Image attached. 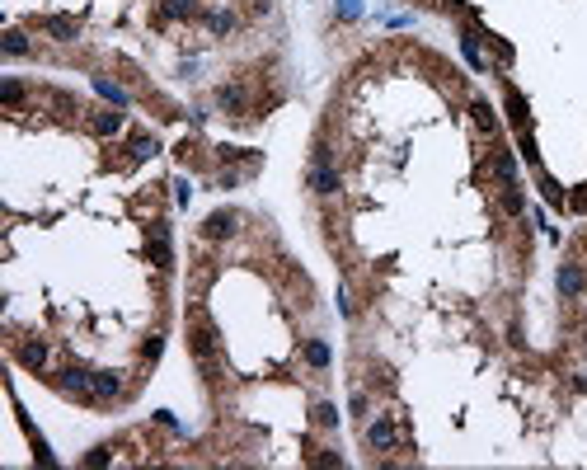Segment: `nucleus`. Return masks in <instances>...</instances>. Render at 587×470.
I'll use <instances>...</instances> for the list:
<instances>
[{
	"instance_id": "obj_30",
	"label": "nucleus",
	"mask_w": 587,
	"mask_h": 470,
	"mask_svg": "<svg viewBox=\"0 0 587 470\" xmlns=\"http://www.w3.org/2000/svg\"><path fill=\"white\" fill-rule=\"evenodd\" d=\"M456 5H465V0H456Z\"/></svg>"
},
{
	"instance_id": "obj_21",
	"label": "nucleus",
	"mask_w": 587,
	"mask_h": 470,
	"mask_svg": "<svg viewBox=\"0 0 587 470\" xmlns=\"http://www.w3.org/2000/svg\"><path fill=\"white\" fill-rule=\"evenodd\" d=\"M0 99H5V104L15 109L19 99H24V85H19V80H10V76H5V80H0Z\"/></svg>"
},
{
	"instance_id": "obj_8",
	"label": "nucleus",
	"mask_w": 587,
	"mask_h": 470,
	"mask_svg": "<svg viewBox=\"0 0 587 470\" xmlns=\"http://www.w3.org/2000/svg\"><path fill=\"white\" fill-rule=\"evenodd\" d=\"M123 395V372H94V400H118Z\"/></svg>"
},
{
	"instance_id": "obj_1",
	"label": "nucleus",
	"mask_w": 587,
	"mask_h": 470,
	"mask_svg": "<svg viewBox=\"0 0 587 470\" xmlns=\"http://www.w3.org/2000/svg\"><path fill=\"white\" fill-rule=\"evenodd\" d=\"M188 353L198 358V367L212 376V381L221 376V358H217V353H221V334H217V325H212L198 306H193V325H188Z\"/></svg>"
},
{
	"instance_id": "obj_17",
	"label": "nucleus",
	"mask_w": 587,
	"mask_h": 470,
	"mask_svg": "<svg viewBox=\"0 0 587 470\" xmlns=\"http://www.w3.org/2000/svg\"><path fill=\"white\" fill-rule=\"evenodd\" d=\"M470 113H475V123L484 127V132H494V127H498L494 109H489V99H475V104H470Z\"/></svg>"
},
{
	"instance_id": "obj_5",
	"label": "nucleus",
	"mask_w": 587,
	"mask_h": 470,
	"mask_svg": "<svg viewBox=\"0 0 587 470\" xmlns=\"http://www.w3.org/2000/svg\"><path fill=\"white\" fill-rule=\"evenodd\" d=\"M151 259H155V268H174L170 226H165V221H155V226H151Z\"/></svg>"
},
{
	"instance_id": "obj_19",
	"label": "nucleus",
	"mask_w": 587,
	"mask_h": 470,
	"mask_svg": "<svg viewBox=\"0 0 587 470\" xmlns=\"http://www.w3.org/2000/svg\"><path fill=\"white\" fill-rule=\"evenodd\" d=\"M461 52L470 66H484V57H479V33H461Z\"/></svg>"
},
{
	"instance_id": "obj_29",
	"label": "nucleus",
	"mask_w": 587,
	"mask_h": 470,
	"mask_svg": "<svg viewBox=\"0 0 587 470\" xmlns=\"http://www.w3.org/2000/svg\"><path fill=\"white\" fill-rule=\"evenodd\" d=\"M310 461H315V466H343V456L334 452V447H325V452H315Z\"/></svg>"
},
{
	"instance_id": "obj_18",
	"label": "nucleus",
	"mask_w": 587,
	"mask_h": 470,
	"mask_svg": "<svg viewBox=\"0 0 587 470\" xmlns=\"http://www.w3.org/2000/svg\"><path fill=\"white\" fill-rule=\"evenodd\" d=\"M207 24H212V33H231L235 29V10H212V15H207Z\"/></svg>"
},
{
	"instance_id": "obj_4",
	"label": "nucleus",
	"mask_w": 587,
	"mask_h": 470,
	"mask_svg": "<svg viewBox=\"0 0 587 470\" xmlns=\"http://www.w3.org/2000/svg\"><path fill=\"white\" fill-rule=\"evenodd\" d=\"M235 231H240V212H231V207L212 212V217H207V226H202V235H207V240H231Z\"/></svg>"
},
{
	"instance_id": "obj_10",
	"label": "nucleus",
	"mask_w": 587,
	"mask_h": 470,
	"mask_svg": "<svg viewBox=\"0 0 587 470\" xmlns=\"http://www.w3.org/2000/svg\"><path fill=\"white\" fill-rule=\"evenodd\" d=\"M508 118H512V127H517V132H526V127H531V104H526V94L508 90Z\"/></svg>"
},
{
	"instance_id": "obj_14",
	"label": "nucleus",
	"mask_w": 587,
	"mask_h": 470,
	"mask_svg": "<svg viewBox=\"0 0 587 470\" xmlns=\"http://www.w3.org/2000/svg\"><path fill=\"white\" fill-rule=\"evenodd\" d=\"M94 132H99V137H113V132H123V113H113V109L94 113Z\"/></svg>"
},
{
	"instance_id": "obj_23",
	"label": "nucleus",
	"mask_w": 587,
	"mask_h": 470,
	"mask_svg": "<svg viewBox=\"0 0 587 470\" xmlns=\"http://www.w3.org/2000/svg\"><path fill=\"white\" fill-rule=\"evenodd\" d=\"M160 146H155V137H132V160H146V156H155Z\"/></svg>"
},
{
	"instance_id": "obj_13",
	"label": "nucleus",
	"mask_w": 587,
	"mask_h": 470,
	"mask_svg": "<svg viewBox=\"0 0 587 470\" xmlns=\"http://www.w3.org/2000/svg\"><path fill=\"white\" fill-rule=\"evenodd\" d=\"M198 15V0H165L160 5V19H193Z\"/></svg>"
},
{
	"instance_id": "obj_15",
	"label": "nucleus",
	"mask_w": 587,
	"mask_h": 470,
	"mask_svg": "<svg viewBox=\"0 0 587 470\" xmlns=\"http://www.w3.org/2000/svg\"><path fill=\"white\" fill-rule=\"evenodd\" d=\"M0 47H5V57H29V38L19 29H10L5 38H0Z\"/></svg>"
},
{
	"instance_id": "obj_11",
	"label": "nucleus",
	"mask_w": 587,
	"mask_h": 470,
	"mask_svg": "<svg viewBox=\"0 0 587 470\" xmlns=\"http://www.w3.org/2000/svg\"><path fill=\"white\" fill-rule=\"evenodd\" d=\"M583 268H578V264H564V268H559V292H564V297H583Z\"/></svg>"
},
{
	"instance_id": "obj_20",
	"label": "nucleus",
	"mask_w": 587,
	"mask_h": 470,
	"mask_svg": "<svg viewBox=\"0 0 587 470\" xmlns=\"http://www.w3.org/2000/svg\"><path fill=\"white\" fill-rule=\"evenodd\" d=\"M306 362H310V367H329V348L320 344V339H310V344H306Z\"/></svg>"
},
{
	"instance_id": "obj_25",
	"label": "nucleus",
	"mask_w": 587,
	"mask_h": 470,
	"mask_svg": "<svg viewBox=\"0 0 587 470\" xmlns=\"http://www.w3.org/2000/svg\"><path fill=\"white\" fill-rule=\"evenodd\" d=\"M315 423H320V428H339V409L320 405V409H315Z\"/></svg>"
},
{
	"instance_id": "obj_27",
	"label": "nucleus",
	"mask_w": 587,
	"mask_h": 470,
	"mask_svg": "<svg viewBox=\"0 0 587 470\" xmlns=\"http://www.w3.org/2000/svg\"><path fill=\"white\" fill-rule=\"evenodd\" d=\"M522 156H526V165H536V170H541V156H536V141H531V132H522Z\"/></svg>"
},
{
	"instance_id": "obj_6",
	"label": "nucleus",
	"mask_w": 587,
	"mask_h": 470,
	"mask_svg": "<svg viewBox=\"0 0 587 470\" xmlns=\"http://www.w3.org/2000/svg\"><path fill=\"white\" fill-rule=\"evenodd\" d=\"M310 184H315V193H320V198H334V193L343 188V179H339V170H334V165H315V170H310Z\"/></svg>"
},
{
	"instance_id": "obj_2",
	"label": "nucleus",
	"mask_w": 587,
	"mask_h": 470,
	"mask_svg": "<svg viewBox=\"0 0 587 470\" xmlns=\"http://www.w3.org/2000/svg\"><path fill=\"white\" fill-rule=\"evenodd\" d=\"M52 381H57V391L76 395V400H94V372H85V367H62Z\"/></svg>"
},
{
	"instance_id": "obj_26",
	"label": "nucleus",
	"mask_w": 587,
	"mask_h": 470,
	"mask_svg": "<svg viewBox=\"0 0 587 470\" xmlns=\"http://www.w3.org/2000/svg\"><path fill=\"white\" fill-rule=\"evenodd\" d=\"M489 47H494V57H498L503 66H512V47L503 43V38H494V33H489Z\"/></svg>"
},
{
	"instance_id": "obj_7",
	"label": "nucleus",
	"mask_w": 587,
	"mask_h": 470,
	"mask_svg": "<svg viewBox=\"0 0 587 470\" xmlns=\"http://www.w3.org/2000/svg\"><path fill=\"white\" fill-rule=\"evenodd\" d=\"M19 362H24L29 372H43L47 367V344L43 339H24V344H19Z\"/></svg>"
},
{
	"instance_id": "obj_9",
	"label": "nucleus",
	"mask_w": 587,
	"mask_h": 470,
	"mask_svg": "<svg viewBox=\"0 0 587 470\" xmlns=\"http://www.w3.org/2000/svg\"><path fill=\"white\" fill-rule=\"evenodd\" d=\"M43 29L57 38V43H76L80 38V24L76 19H66V15H52V19H43Z\"/></svg>"
},
{
	"instance_id": "obj_24",
	"label": "nucleus",
	"mask_w": 587,
	"mask_h": 470,
	"mask_svg": "<svg viewBox=\"0 0 587 470\" xmlns=\"http://www.w3.org/2000/svg\"><path fill=\"white\" fill-rule=\"evenodd\" d=\"M160 353H165V339H160V334H151V339L141 344V358H146V362H155Z\"/></svg>"
},
{
	"instance_id": "obj_22",
	"label": "nucleus",
	"mask_w": 587,
	"mask_h": 470,
	"mask_svg": "<svg viewBox=\"0 0 587 470\" xmlns=\"http://www.w3.org/2000/svg\"><path fill=\"white\" fill-rule=\"evenodd\" d=\"M94 90L104 94V99H113V104H118V109H123V104H127V94H123V90H118V85H113V80H104V76L94 80Z\"/></svg>"
},
{
	"instance_id": "obj_3",
	"label": "nucleus",
	"mask_w": 587,
	"mask_h": 470,
	"mask_svg": "<svg viewBox=\"0 0 587 470\" xmlns=\"http://www.w3.org/2000/svg\"><path fill=\"white\" fill-rule=\"evenodd\" d=\"M367 447L371 452H395V419L390 414H376L367 423Z\"/></svg>"
},
{
	"instance_id": "obj_16",
	"label": "nucleus",
	"mask_w": 587,
	"mask_h": 470,
	"mask_svg": "<svg viewBox=\"0 0 587 470\" xmlns=\"http://www.w3.org/2000/svg\"><path fill=\"white\" fill-rule=\"evenodd\" d=\"M522 207H526L522 188H517V184H503V212H508V217H522Z\"/></svg>"
},
{
	"instance_id": "obj_12",
	"label": "nucleus",
	"mask_w": 587,
	"mask_h": 470,
	"mask_svg": "<svg viewBox=\"0 0 587 470\" xmlns=\"http://www.w3.org/2000/svg\"><path fill=\"white\" fill-rule=\"evenodd\" d=\"M217 104L226 113H245V85H221V90H217Z\"/></svg>"
},
{
	"instance_id": "obj_28",
	"label": "nucleus",
	"mask_w": 587,
	"mask_h": 470,
	"mask_svg": "<svg viewBox=\"0 0 587 470\" xmlns=\"http://www.w3.org/2000/svg\"><path fill=\"white\" fill-rule=\"evenodd\" d=\"M113 461V447H94L90 456H85V466H109Z\"/></svg>"
}]
</instances>
